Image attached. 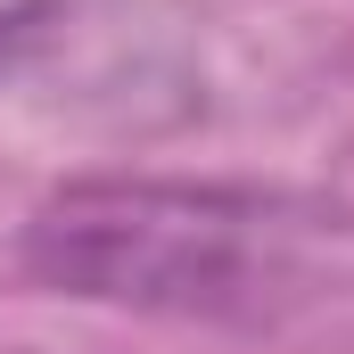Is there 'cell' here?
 Returning a JSON list of instances; mask_svg holds the SVG:
<instances>
[{
  "instance_id": "1",
  "label": "cell",
  "mask_w": 354,
  "mask_h": 354,
  "mask_svg": "<svg viewBox=\"0 0 354 354\" xmlns=\"http://www.w3.org/2000/svg\"><path fill=\"white\" fill-rule=\"evenodd\" d=\"M305 223L231 181H149L99 174L66 181L25 214L17 256L41 288L165 313V322H248L297 280Z\"/></svg>"
}]
</instances>
